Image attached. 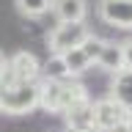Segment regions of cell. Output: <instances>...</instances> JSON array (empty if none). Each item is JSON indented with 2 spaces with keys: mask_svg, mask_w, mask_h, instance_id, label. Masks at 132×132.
Instances as JSON below:
<instances>
[{
  "mask_svg": "<svg viewBox=\"0 0 132 132\" xmlns=\"http://www.w3.org/2000/svg\"><path fill=\"white\" fill-rule=\"evenodd\" d=\"M39 99H41V80L16 82L8 72H3V77H0V107H3V113L25 116L39 107Z\"/></svg>",
  "mask_w": 132,
  "mask_h": 132,
  "instance_id": "cell-1",
  "label": "cell"
},
{
  "mask_svg": "<svg viewBox=\"0 0 132 132\" xmlns=\"http://www.w3.org/2000/svg\"><path fill=\"white\" fill-rule=\"evenodd\" d=\"M88 94H85V85L77 80H41V99L39 107H44L47 113H61L72 110L74 105L85 102Z\"/></svg>",
  "mask_w": 132,
  "mask_h": 132,
  "instance_id": "cell-2",
  "label": "cell"
},
{
  "mask_svg": "<svg viewBox=\"0 0 132 132\" xmlns=\"http://www.w3.org/2000/svg\"><path fill=\"white\" fill-rule=\"evenodd\" d=\"M88 25L85 22H58L47 36V47L52 55H63L74 47H82V41L88 39Z\"/></svg>",
  "mask_w": 132,
  "mask_h": 132,
  "instance_id": "cell-3",
  "label": "cell"
},
{
  "mask_svg": "<svg viewBox=\"0 0 132 132\" xmlns=\"http://www.w3.org/2000/svg\"><path fill=\"white\" fill-rule=\"evenodd\" d=\"M127 110H124L113 96H102L94 102V124H96V132H116L127 121Z\"/></svg>",
  "mask_w": 132,
  "mask_h": 132,
  "instance_id": "cell-4",
  "label": "cell"
},
{
  "mask_svg": "<svg viewBox=\"0 0 132 132\" xmlns=\"http://www.w3.org/2000/svg\"><path fill=\"white\" fill-rule=\"evenodd\" d=\"M96 14L107 28L132 30V0H99Z\"/></svg>",
  "mask_w": 132,
  "mask_h": 132,
  "instance_id": "cell-5",
  "label": "cell"
},
{
  "mask_svg": "<svg viewBox=\"0 0 132 132\" xmlns=\"http://www.w3.org/2000/svg\"><path fill=\"white\" fill-rule=\"evenodd\" d=\"M6 72L14 77L16 82H36L41 80V63L39 58L33 55V52H28V50H19V52H14V55L6 61Z\"/></svg>",
  "mask_w": 132,
  "mask_h": 132,
  "instance_id": "cell-6",
  "label": "cell"
},
{
  "mask_svg": "<svg viewBox=\"0 0 132 132\" xmlns=\"http://www.w3.org/2000/svg\"><path fill=\"white\" fill-rule=\"evenodd\" d=\"M63 118H66L69 132H96V124H94V102L91 99L74 105L72 110H66Z\"/></svg>",
  "mask_w": 132,
  "mask_h": 132,
  "instance_id": "cell-7",
  "label": "cell"
},
{
  "mask_svg": "<svg viewBox=\"0 0 132 132\" xmlns=\"http://www.w3.org/2000/svg\"><path fill=\"white\" fill-rule=\"evenodd\" d=\"M58 22H85L88 3L85 0H52V8Z\"/></svg>",
  "mask_w": 132,
  "mask_h": 132,
  "instance_id": "cell-8",
  "label": "cell"
},
{
  "mask_svg": "<svg viewBox=\"0 0 132 132\" xmlns=\"http://www.w3.org/2000/svg\"><path fill=\"white\" fill-rule=\"evenodd\" d=\"M110 96L127 113H132V69H121L118 74H113V80H110Z\"/></svg>",
  "mask_w": 132,
  "mask_h": 132,
  "instance_id": "cell-9",
  "label": "cell"
},
{
  "mask_svg": "<svg viewBox=\"0 0 132 132\" xmlns=\"http://www.w3.org/2000/svg\"><path fill=\"white\" fill-rule=\"evenodd\" d=\"M96 66L107 74H118L124 69V50L118 41H105L102 47V55L96 58Z\"/></svg>",
  "mask_w": 132,
  "mask_h": 132,
  "instance_id": "cell-10",
  "label": "cell"
},
{
  "mask_svg": "<svg viewBox=\"0 0 132 132\" xmlns=\"http://www.w3.org/2000/svg\"><path fill=\"white\" fill-rule=\"evenodd\" d=\"M63 63H66V69H69V77H80V74H85L91 69V61H88V55L82 52L80 47H74V50H69V52H63Z\"/></svg>",
  "mask_w": 132,
  "mask_h": 132,
  "instance_id": "cell-11",
  "label": "cell"
},
{
  "mask_svg": "<svg viewBox=\"0 0 132 132\" xmlns=\"http://www.w3.org/2000/svg\"><path fill=\"white\" fill-rule=\"evenodd\" d=\"M41 80H69V69L61 55H50L41 63Z\"/></svg>",
  "mask_w": 132,
  "mask_h": 132,
  "instance_id": "cell-12",
  "label": "cell"
},
{
  "mask_svg": "<svg viewBox=\"0 0 132 132\" xmlns=\"http://www.w3.org/2000/svg\"><path fill=\"white\" fill-rule=\"evenodd\" d=\"M14 3H16V11L28 19H39L52 8V0H14Z\"/></svg>",
  "mask_w": 132,
  "mask_h": 132,
  "instance_id": "cell-13",
  "label": "cell"
},
{
  "mask_svg": "<svg viewBox=\"0 0 132 132\" xmlns=\"http://www.w3.org/2000/svg\"><path fill=\"white\" fill-rule=\"evenodd\" d=\"M102 47H105V39H102V36H96V33H88V39L82 41V47H80V50L88 55L91 63H96V58L102 55Z\"/></svg>",
  "mask_w": 132,
  "mask_h": 132,
  "instance_id": "cell-14",
  "label": "cell"
},
{
  "mask_svg": "<svg viewBox=\"0 0 132 132\" xmlns=\"http://www.w3.org/2000/svg\"><path fill=\"white\" fill-rule=\"evenodd\" d=\"M121 50H124V69H132V39L121 41Z\"/></svg>",
  "mask_w": 132,
  "mask_h": 132,
  "instance_id": "cell-15",
  "label": "cell"
},
{
  "mask_svg": "<svg viewBox=\"0 0 132 132\" xmlns=\"http://www.w3.org/2000/svg\"><path fill=\"white\" fill-rule=\"evenodd\" d=\"M6 61H8V58L0 52V77H3V72H6Z\"/></svg>",
  "mask_w": 132,
  "mask_h": 132,
  "instance_id": "cell-16",
  "label": "cell"
},
{
  "mask_svg": "<svg viewBox=\"0 0 132 132\" xmlns=\"http://www.w3.org/2000/svg\"><path fill=\"white\" fill-rule=\"evenodd\" d=\"M0 113H3V107H0Z\"/></svg>",
  "mask_w": 132,
  "mask_h": 132,
  "instance_id": "cell-17",
  "label": "cell"
}]
</instances>
